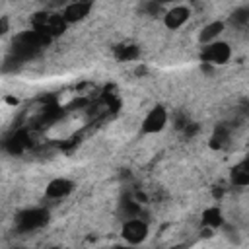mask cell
I'll list each match as a JSON object with an SVG mask.
<instances>
[{"mask_svg": "<svg viewBox=\"0 0 249 249\" xmlns=\"http://www.w3.org/2000/svg\"><path fill=\"white\" fill-rule=\"evenodd\" d=\"M47 41L45 35L37 33V31H25V33H19L14 41V56L16 60H23V58H29L33 56L41 45Z\"/></svg>", "mask_w": 249, "mask_h": 249, "instance_id": "obj_1", "label": "cell"}, {"mask_svg": "<svg viewBox=\"0 0 249 249\" xmlns=\"http://www.w3.org/2000/svg\"><path fill=\"white\" fill-rule=\"evenodd\" d=\"M230 56H231V47L220 39L214 43L202 45V51H200V60L206 64H214V66L226 64L230 60Z\"/></svg>", "mask_w": 249, "mask_h": 249, "instance_id": "obj_2", "label": "cell"}, {"mask_svg": "<svg viewBox=\"0 0 249 249\" xmlns=\"http://www.w3.org/2000/svg\"><path fill=\"white\" fill-rule=\"evenodd\" d=\"M167 119H169L167 109H165L163 105H156V107H152V109L146 113V117L142 119L140 128H142L144 134L161 132V130L165 128V124H167Z\"/></svg>", "mask_w": 249, "mask_h": 249, "instance_id": "obj_3", "label": "cell"}, {"mask_svg": "<svg viewBox=\"0 0 249 249\" xmlns=\"http://www.w3.org/2000/svg\"><path fill=\"white\" fill-rule=\"evenodd\" d=\"M121 235L128 245H138L148 237V224L140 218L124 220V224L121 228Z\"/></svg>", "mask_w": 249, "mask_h": 249, "instance_id": "obj_4", "label": "cell"}, {"mask_svg": "<svg viewBox=\"0 0 249 249\" xmlns=\"http://www.w3.org/2000/svg\"><path fill=\"white\" fill-rule=\"evenodd\" d=\"M49 220V212L45 208H29L18 216V228L21 231H33L45 226Z\"/></svg>", "mask_w": 249, "mask_h": 249, "instance_id": "obj_5", "label": "cell"}, {"mask_svg": "<svg viewBox=\"0 0 249 249\" xmlns=\"http://www.w3.org/2000/svg\"><path fill=\"white\" fill-rule=\"evenodd\" d=\"M91 8H93L91 2H82V0H78V2H70V4L62 10L60 18H62L64 23H76V21L84 19L86 16H89Z\"/></svg>", "mask_w": 249, "mask_h": 249, "instance_id": "obj_6", "label": "cell"}, {"mask_svg": "<svg viewBox=\"0 0 249 249\" xmlns=\"http://www.w3.org/2000/svg\"><path fill=\"white\" fill-rule=\"evenodd\" d=\"M189 18H191V10H189L187 6H173V8H169V10L165 12L163 23H165L167 29L175 31V29L183 27V25L189 21Z\"/></svg>", "mask_w": 249, "mask_h": 249, "instance_id": "obj_7", "label": "cell"}, {"mask_svg": "<svg viewBox=\"0 0 249 249\" xmlns=\"http://www.w3.org/2000/svg\"><path fill=\"white\" fill-rule=\"evenodd\" d=\"M72 191H74V181H70V179H66V177H56V179L49 181V185H47V189H45V195H47L49 198L58 200V198L68 196Z\"/></svg>", "mask_w": 249, "mask_h": 249, "instance_id": "obj_8", "label": "cell"}, {"mask_svg": "<svg viewBox=\"0 0 249 249\" xmlns=\"http://www.w3.org/2000/svg\"><path fill=\"white\" fill-rule=\"evenodd\" d=\"M224 29H226V25H224V21H210V23H206L202 29H200V33H198V41L202 43V45H208V43H214V41H218V37L224 33Z\"/></svg>", "mask_w": 249, "mask_h": 249, "instance_id": "obj_9", "label": "cell"}, {"mask_svg": "<svg viewBox=\"0 0 249 249\" xmlns=\"http://www.w3.org/2000/svg\"><path fill=\"white\" fill-rule=\"evenodd\" d=\"M202 222L208 226V228H220L224 226V216H222V210L218 206H210L202 212Z\"/></svg>", "mask_w": 249, "mask_h": 249, "instance_id": "obj_10", "label": "cell"}, {"mask_svg": "<svg viewBox=\"0 0 249 249\" xmlns=\"http://www.w3.org/2000/svg\"><path fill=\"white\" fill-rule=\"evenodd\" d=\"M8 150L12 152V154H19V152H23L27 146H29V138H27V134L25 132H18V134H14L10 140H8Z\"/></svg>", "mask_w": 249, "mask_h": 249, "instance_id": "obj_11", "label": "cell"}, {"mask_svg": "<svg viewBox=\"0 0 249 249\" xmlns=\"http://www.w3.org/2000/svg\"><path fill=\"white\" fill-rule=\"evenodd\" d=\"M231 181H233V185H237V187H245V185L249 183V169H247V163H245V161H241L239 165L233 167V171H231Z\"/></svg>", "mask_w": 249, "mask_h": 249, "instance_id": "obj_12", "label": "cell"}, {"mask_svg": "<svg viewBox=\"0 0 249 249\" xmlns=\"http://www.w3.org/2000/svg\"><path fill=\"white\" fill-rule=\"evenodd\" d=\"M140 54V49L136 45H123V47H117V58L119 60H134L138 58Z\"/></svg>", "mask_w": 249, "mask_h": 249, "instance_id": "obj_13", "label": "cell"}, {"mask_svg": "<svg viewBox=\"0 0 249 249\" xmlns=\"http://www.w3.org/2000/svg\"><path fill=\"white\" fill-rule=\"evenodd\" d=\"M233 19H235V21H239V23H245V21L249 19V10H247V8L237 10V12L233 14Z\"/></svg>", "mask_w": 249, "mask_h": 249, "instance_id": "obj_14", "label": "cell"}, {"mask_svg": "<svg viewBox=\"0 0 249 249\" xmlns=\"http://www.w3.org/2000/svg\"><path fill=\"white\" fill-rule=\"evenodd\" d=\"M10 31V18L8 16H0V37L6 35Z\"/></svg>", "mask_w": 249, "mask_h": 249, "instance_id": "obj_15", "label": "cell"}, {"mask_svg": "<svg viewBox=\"0 0 249 249\" xmlns=\"http://www.w3.org/2000/svg\"><path fill=\"white\" fill-rule=\"evenodd\" d=\"M109 249H128V247H109Z\"/></svg>", "mask_w": 249, "mask_h": 249, "instance_id": "obj_16", "label": "cell"}]
</instances>
